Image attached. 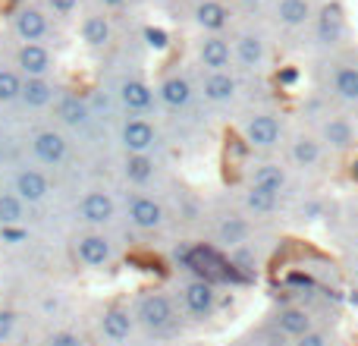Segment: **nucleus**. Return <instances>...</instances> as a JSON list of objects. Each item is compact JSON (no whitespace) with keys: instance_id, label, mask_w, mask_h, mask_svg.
<instances>
[{"instance_id":"1","label":"nucleus","mask_w":358,"mask_h":346,"mask_svg":"<svg viewBox=\"0 0 358 346\" xmlns=\"http://www.w3.org/2000/svg\"><path fill=\"white\" fill-rule=\"evenodd\" d=\"M132 315H136V324H142L145 331H155V334L170 331L179 321V309L173 296L164 290H145L132 305Z\"/></svg>"},{"instance_id":"2","label":"nucleus","mask_w":358,"mask_h":346,"mask_svg":"<svg viewBox=\"0 0 358 346\" xmlns=\"http://www.w3.org/2000/svg\"><path fill=\"white\" fill-rule=\"evenodd\" d=\"M327 95L358 104V50H334L327 60Z\"/></svg>"},{"instance_id":"3","label":"nucleus","mask_w":358,"mask_h":346,"mask_svg":"<svg viewBox=\"0 0 358 346\" xmlns=\"http://www.w3.org/2000/svg\"><path fill=\"white\" fill-rule=\"evenodd\" d=\"M239 132H242V142L252 151H273L280 148L286 130H283V117L277 111H255L242 120Z\"/></svg>"},{"instance_id":"4","label":"nucleus","mask_w":358,"mask_h":346,"mask_svg":"<svg viewBox=\"0 0 358 346\" xmlns=\"http://www.w3.org/2000/svg\"><path fill=\"white\" fill-rule=\"evenodd\" d=\"M217 305H220V296H217V286L210 280L189 277L179 284V309L192 321H210L217 315Z\"/></svg>"},{"instance_id":"5","label":"nucleus","mask_w":358,"mask_h":346,"mask_svg":"<svg viewBox=\"0 0 358 346\" xmlns=\"http://www.w3.org/2000/svg\"><path fill=\"white\" fill-rule=\"evenodd\" d=\"M311 32H315V44L321 50H340V44L346 41V32H349V19L346 10H343L336 0L324 4L321 10H315V19H311Z\"/></svg>"},{"instance_id":"6","label":"nucleus","mask_w":358,"mask_h":346,"mask_svg":"<svg viewBox=\"0 0 358 346\" xmlns=\"http://www.w3.org/2000/svg\"><path fill=\"white\" fill-rule=\"evenodd\" d=\"M13 35L22 44H48V38L54 35V25H50V13L41 10L35 4H22L13 10Z\"/></svg>"},{"instance_id":"7","label":"nucleus","mask_w":358,"mask_h":346,"mask_svg":"<svg viewBox=\"0 0 358 346\" xmlns=\"http://www.w3.org/2000/svg\"><path fill=\"white\" fill-rule=\"evenodd\" d=\"M117 104L123 107L129 117H148L157 107V92L151 82H145L142 76H123L117 82Z\"/></svg>"},{"instance_id":"8","label":"nucleus","mask_w":358,"mask_h":346,"mask_svg":"<svg viewBox=\"0 0 358 346\" xmlns=\"http://www.w3.org/2000/svg\"><path fill=\"white\" fill-rule=\"evenodd\" d=\"M117 139H120V148H123L126 155H151V151L161 145V132H157V126L151 123L148 117L120 120Z\"/></svg>"},{"instance_id":"9","label":"nucleus","mask_w":358,"mask_h":346,"mask_svg":"<svg viewBox=\"0 0 358 346\" xmlns=\"http://www.w3.org/2000/svg\"><path fill=\"white\" fill-rule=\"evenodd\" d=\"M29 151L44 167H60L69 158V139L60 126H41L29 136Z\"/></svg>"},{"instance_id":"10","label":"nucleus","mask_w":358,"mask_h":346,"mask_svg":"<svg viewBox=\"0 0 358 346\" xmlns=\"http://www.w3.org/2000/svg\"><path fill=\"white\" fill-rule=\"evenodd\" d=\"M117 198L107 189H88L85 195L76 202V217L92 230H104L117 221Z\"/></svg>"},{"instance_id":"11","label":"nucleus","mask_w":358,"mask_h":346,"mask_svg":"<svg viewBox=\"0 0 358 346\" xmlns=\"http://www.w3.org/2000/svg\"><path fill=\"white\" fill-rule=\"evenodd\" d=\"M229 44H233V63L239 69H245V73H261V69L267 67L271 50H267V41H264V35H261V32L239 29Z\"/></svg>"},{"instance_id":"12","label":"nucleus","mask_w":358,"mask_h":346,"mask_svg":"<svg viewBox=\"0 0 358 346\" xmlns=\"http://www.w3.org/2000/svg\"><path fill=\"white\" fill-rule=\"evenodd\" d=\"M13 69L22 79H50L57 73V54L48 44H19Z\"/></svg>"},{"instance_id":"13","label":"nucleus","mask_w":358,"mask_h":346,"mask_svg":"<svg viewBox=\"0 0 358 346\" xmlns=\"http://www.w3.org/2000/svg\"><path fill=\"white\" fill-rule=\"evenodd\" d=\"M73 252L76 261L85 265L88 271H101V268H107L113 261V242L104 230H85V233L76 236Z\"/></svg>"},{"instance_id":"14","label":"nucleus","mask_w":358,"mask_h":346,"mask_svg":"<svg viewBox=\"0 0 358 346\" xmlns=\"http://www.w3.org/2000/svg\"><path fill=\"white\" fill-rule=\"evenodd\" d=\"M126 217L142 233H155V230H161L167 223L164 205L155 195H145V192H129V198H126Z\"/></svg>"},{"instance_id":"15","label":"nucleus","mask_w":358,"mask_h":346,"mask_svg":"<svg viewBox=\"0 0 358 346\" xmlns=\"http://www.w3.org/2000/svg\"><path fill=\"white\" fill-rule=\"evenodd\" d=\"M195 60L201 73H229L233 69V44L227 35H201L195 41Z\"/></svg>"},{"instance_id":"16","label":"nucleus","mask_w":358,"mask_h":346,"mask_svg":"<svg viewBox=\"0 0 358 346\" xmlns=\"http://www.w3.org/2000/svg\"><path fill=\"white\" fill-rule=\"evenodd\" d=\"M317 139L327 151H352L358 142V130L343 113H324L317 120Z\"/></svg>"},{"instance_id":"17","label":"nucleus","mask_w":358,"mask_h":346,"mask_svg":"<svg viewBox=\"0 0 358 346\" xmlns=\"http://www.w3.org/2000/svg\"><path fill=\"white\" fill-rule=\"evenodd\" d=\"M157 104L161 107H167V111H173V113H179V111H185V107L195 101V95H198V88H195V82L189 79L185 73H167L161 82H157Z\"/></svg>"},{"instance_id":"18","label":"nucleus","mask_w":358,"mask_h":346,"mask_svg":"<svg viewBox=\"0 0 358 346\" xmlns=\"http://www.w3.org/2000/svg\"><path fill=\"white\" fill-rule=\"evenodd\" d=\"M98 331L107 343H126V340H132V334H136V315H132V309L113 303L101 312Z\"/></svg>"},{"instance_id":"19","label":"nucleus","mask_w":358,"mask_h":346,"mask_svg":"<svg viewBox=\"0 0 358 346\" xmlns=\"http://www.w3.org/2000/svg\"><path fill=\"white\" fill-rule=\"evenodd\" d=\"M10 192H16L25 205H41L50 195V177L41 167H19L13 173Z\"/></svg>"},{"instance_id":"20","label":"nucleus","mask_w":358,"mask_h":346,"mask_svg":"<svg viewBox=\"0 0 358 346\" xmlns=\"http://www.w3.org/2000/svg\"><path fill=\"white\" fill-rule=\"evenodd\" d=\"M192 22L201 29V35H223L233 22V10L223 0H195Z\"/></svg>"},{"instance_id":"21","label":"nucleus","mask_w":358,"mask_h":346,"mask_svg":"<svg viewBox=\"0 0 358 346\" xmlns=\"http://www.w3.org/2000/svg\"><path fill=\"white\" fill-rule=\"evenodd\" d=\"M54 117L60 126L66 130H85V126L94 123L92 107H88V98L76 92H60V98L54 101Z\"/></svg>"},{"instance_id":"22","label":"nucleus","mask_w":358,"mask_h":346,"mask_svg":"<svg viewBox=\"0 0 358 346\" xmlns=\"http://www.w3.org/2000/svg\"><path fill=\"white\" fill-rule=\"evenodd\" d=\"M198 92L208 104L223 107V104H233L236 95H239V79L229 73H201V82H198Z\"/></svg>"},{"instance_id":"23","label":"nucleus","mask_w":358,"mask_h":346,"mask_svg":"<svg viewBox=\"0 0 358 346\" xmlns=\"http://www.w3.org/2000/svg\"><path fill=\"white\" fill-rule=\"evenodd\" d=\"M273 328H277V334L289 337V340H299V337H305L308 331H315V315H311L305 305H280V309L273 312Z\"/></svg>"},{"instance_id":"24","label":"nucleus","mask_w":358,"mask_h":346,"mask_svg":"<svg viewBox=\"0 0 358 346\" xmlns=\"http://www.w3.org/2000/svg\"><path fill=\"white\" fill-rule=\"evenodd\" d=\"M79 38L88 50H104L113 44V22L107 13H88L79 22Z\"/></svg>"},{"instance_id":"25","label":"nucleus","mask_w":358,"mask_h":346,"mask_svg":"<svg viewBox=\"0 0 358 346\" xmlns=\"http://www.w3.org/2000/svg\"><path fill=\"white\" fill-rule=\"evenodd\" d=\"M324 145L317 139V132H296L289 142V161L296 164L299 170H315L317 164L324 161Z\"/></svg>"},{"instance_id":"26","label":"nucleus","mask_w":358,"mask_h":346,"mask_svg":"<svg viewBox=\"0 0 358 346\" xmlns=\"http://www.w3.org/2000/svg\"><path fill=\"white\" fill-rule=\"evenodd\" d=\"M286 186H289V167H283V164H277V161L255 164V167L248 170V189H264V192L280 195Z\"/></svg>"},{"instance_id":"27","label":"nucleus","mask_w":358,"mask_h":346,"mask_svg":"<svg viewBox=\"0 0 358 346\" xmlns=\"http://www.w3.org/2000/svg\"><path fill=\"white\" fill-rule=\"evenodd\" d=\"M57 98H60V85L54 79H25L19 104L29 111H44V107H54Z\"/></svg>"},{"instance_id":"28","label":"nucleus","mask_w":358,"mask_h":346,"mask_svg":"<svg viewBox=\"0 0 358 346\" xmlns=\"http://www.w3.org/2000/svg\"><path fill=\"white\" fill-rule=\"evenodd\" d=\"M273 19H277L283 29H305L315 19V4L311 0H277L273 4Z\"/></svg>"},{"instance_id":"29","label":"nucleus","mask_w":358,"mask_h":346,"mask_svg":"<svg viewBox=\"0 0 358 346\" xmlns=\"http://www.w3.org/2000/svg\"><path fill=\"white\" fill-rule=\"evenodd\" d=\"M248 236H252V223H248L242 214H227L220 223H217V242H220L223 249L245 246Z\"/></svg>"},{"instance_id":"30","label":"nucleus","mask_w":358,"mask_h":346,"mask_svg":"<svg viewBox=\"0 0 358 346\" xmlns=\"http://www.w3.org/2000/svg\"><path fill=\"white\" fill-rule=\"evenodd\" d=\"M123 177L132 186H148L157 177V158L155 155H126L123 158Z\"/></svg>"},{"instance_id":"31","label":"nucleus","mask_w":358,"mask_h":346,"mask_svg":"<svg viewBox=\"0 0 358 346\" xmlns=\"http://www.w3.org/2000/svg\"><path fill=\"white\" fill-rule=\"evenodd\" d=\"M25 208L29 205L16 195V192H0V227H19L25 223Z\"/></svg>"},{"instance_id":"32","label":"nucleus","mask_w":358,"mask_h":346,"mask_svg":"<svg viewBox=\"0 0 358 346\" xmlns=\"http://www.w3.org/2000/svg\"><path fill=\"white\" fill-rule=\"evenodd\" d=\"M280 208V195L264 189H245V211L255 217H267Z\"/></svg>"},{"instance_id":"33","label":"nucleus","mask_w":358,"mask_h":346,"mask_svg":"<svg viewBox=\"0 0 358 346\" xmlns=\"http://www.w3.org/2000/svg\"><path fill=\"white\" fill-rule=\"evenodd\" d=\"M22 76L13 67H0V104H16L22 95Z\"/></svg>"},{"instance_id":"34","label":"nucleus","mask_w":358,"mask_h":346,"mask_svg":"<svg viewBox=\"0 0 358 346\" xmlns=\"http://www.w3.org/2000/svg\"><path fill=\"white\" fill-rule=\"evenodd\" d=\"M82 0H44V10L54 19H73V13L79 10Z\"/></svg>"},{"instance_id":"35","label":"nucleus","mask_w":358,"mask_h":346,"mask_svg":"<svg viewBox=\"0 0 358 346\" xmlns=\"http://www.w3.org/2000/svg\"><path fill=\"white\" fill-rule=\"evenodd\" d=\"M44 346H85V340H82L79 331L60 328V331H54V334H48V340H44Z\"/></svg>"},{"instance_id":"36","label":"nucleus","mask_w":358,"mask_h":346,"mask_svg":"<svg viewBox=\"0 0 358 346\" xmlns=\"http://www.w3.org/2000/svg\"><path fill=\"white\" fill-rule=\"evenodd\" d=\"M0 242H6V246H22V242H29V230L19 223V227H0Z\"/></svg>"},{"instance_id":"37","label":"nucleus","mask_w":358,"mask_h":346,"mask_svg":"<svg viewBox=\"0 0 358 346\" xmlns=\"http://www.w3.org/2000/svg\"><path fill=\"white\" fill-rule=\"evenodd\" d=\"M142 35H145V44H148V48H155V50H164L170 44V35L164 29H157V25H148Z\"/></svg>"},{"instance_id":"38","label":"nucleus","mask_w":358,"mask_h":346,"mask_svg":"<svg viewBox=\"0 0 358 346\" xmlns=\"http://www.w3.org/2000/svg\"><path fill=\"white\" fill-rule=\"evenodd\" d=\"M292 346H330V337L324 334V331L315 328V331H308L305 337H299V340L292 343Z\"/></svg>"},{"instance_id":"39","label":"nucleus","mask_w":358,"mask_h":346,"mask_svg":"<svg viewBox=\"0 0 358 346\" xmlns=\"http://www.w3.org/2000/svg\"><path fill=\"white\" fill-rule=\"evenodd\" d=\"M13 321H16V318H13V312H0V343H3L6 337H10Z\"/></svg>"},{"instance_id":"40","label":"nucleus","mask_w":358,"mask_h":346,"mask_svg":"<svg viewBox=\"0 0 358 346\" xmlns=\"http://www.w3.org/2000/svg\"><path fill=\"white\" fill-rule=\"evenodd\" d=\"M317 217H321V205L317 202H311L302 208V221H317Z\"/></svg>"},{"instance_id":"41","label":"nucleus","mask_w":358,"mask_h":346,"mask_svg":"<svg viewBox=\"0 0 358 346\" xmlns=\"http://www.w3.org/2000/svg\"><path fill=\"white\" fill-rule=\"evenodd\" d=\"M101 6H104V10H123L126 4H132V0H98Z\"/></svg>"},{"instance_id":"42","label":"nucleus","mask_w":358,"mask_h":346,"mask_svg":"<svg viewBox=\"0 0 358 346\" xmlns=\"http://www.w3.org/2000/svg\"><path fill=\"white\" fill-rule=\"evenodd\" d=\"M280 82H283V85H292V82H296V69H283V73H280Z\"/></svg>"},{"instance_id":"43","label":"nucleus","mask_w":358,"mask_h":346,"mask_svg":"<svg viewBox=\"0 0 358 346\" xmlns=\"http://www.w3.org/2000/svg\"><path fill=\"white\" fill-rule=\"evenodd\" d=\"M349 177H352V179H358V158H355L352 164H349Z\"/></svg>"},{"instance_id":"44","label":"nucleus","mask_w":358,"mask_h":346,"mask_svg":"<svg viewBox=\"0 0 358 346\" xmlns=\"http://www.w3.org/2000/svg\"><path fill=\"white\" fill-rule=\"evenodd\" d=\"M236 4H242V6H258L261 0H236Z\"/></svg>"},{"instance_id":"45","label":"nucleus","mask_w":358,"mask_h":346,"mask_svg":"<svg viewBox=\"0 0 358 346\" xmlns=\"http://www.w3.org/2000/svg\"><path fill=\"white\" fill-rule=\"evenodd\" d=\"M349 303H352V305H358V290H352V293H349Z\"/></svg>"},{"instance_id":"46","label":"nucleus","mask_w":358,"mask_h":346,"mask_svg":"<svg viewBox=\"0 0 358 346\" xmlns=\"http://www.w3.org/2000/svg\"><path fill=\"white\" fill-rule=\"evenodd\" d=\"M352 271H355V277H358V258H355V268H352Z\"/></svg>"}]
</instances>
